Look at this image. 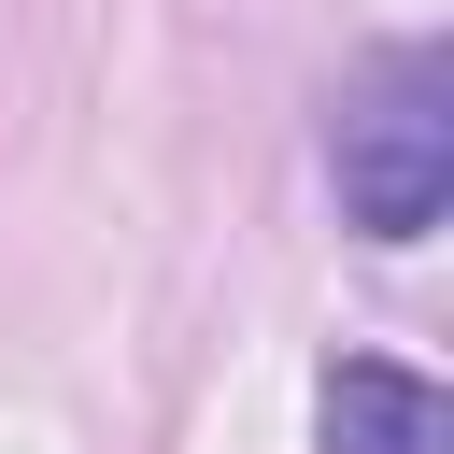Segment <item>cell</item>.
Masks as SVG:
<instances>
[{"instance_id":"1","label":"cell","mask_w":454,"mask_h":454,"mask_svg":"<svg viewBox=\"0 0 454 454\" xmlns=\"http://www.w3.org/2000/svg\"><path fill=\"white\" fill-rule=\"evenodd\" d=\"M326 170H340V213H355L383 255H397V241H426V227L454 213V71H440L426 43H397V57L340 99Z\"/></svg>"},{"instance_id":"2","label":"cell","mask_w":454,"mask_h":454,"mask_svg":"<svg viewBox=\"0 0 454 454\" xmlns=\"http://www.w3.org/2000/svg\"><path fill=\"white\" fill-rule=\"evenodd\" d=\"M312 440H326V454H440L454 411H440L426 369H397V355H340L326 397H312Z\"/></svg>"}]
</instances>
